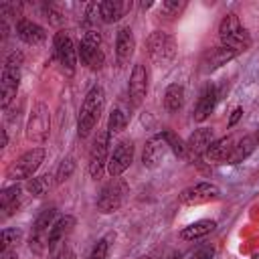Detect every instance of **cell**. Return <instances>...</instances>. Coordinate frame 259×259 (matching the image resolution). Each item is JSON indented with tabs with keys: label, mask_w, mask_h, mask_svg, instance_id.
Segmentation results:
<instances>
[{
	"label": "cell",
	"mask_w": 259,
	"mask_h": 259,
	"mask_svg": "<svg viewBox=\"0 0 259 259\" xmlns=\"http://www.w3.org/2000/svg\"><path fill=\"white\" fill-rule=\"evenodd\" d=\"M241 115H243V109H241V107H235L233 113H231V117H229V127H233V125L241 119Z\"/></svg>",
	"instance_id": "d590c367"
},
{
	"label": "cell",
	"mask_w": 259,
	"mask_h": 259,
	"mask_svg": "<svg viewBox=\"0 0 259 259\" xmlns=\"http://www.w3.org/2000/svg\"><path fill=\"white\" fill-rule=\"evenodd\" d=\"M217 99H219V91H217L214 85L208 83V85L200 91L198 101H196V105H194V113H192L194 121H204V119L210 115V111L214 109Z\"/></svg>",
	"instance_id": "e0dca14e"
},
{
	"label": "cell",
	"mask_w": 259,
	"mask_h": 259,
	"mask_svg": "<svg viewBox=\"0 0 259 259\" xmlns=\"http://www.w3.org/2000/svg\"><path fill=\"white\" fill-rule=\"evenodd\" d=\"M51 176L49 174H42V176H36V178H30L26 180V190L32 194V196H42L49 192L51 188Z\"/></svg>",
	"instance_id": "f1b7e54d"
},
{
	"label": "cell",
	"mask_w": 259,
	"mask_h": 259,
	"mask_svg": "<svg viewBox=\"0 0 259 259\" xmlns=\"http://www.w3.org/2000/svg\"><path fill=\"white\" fill-rule=\"evenodd\" d=\"M233 57H237V53H235L233 49H229V47H225V45H221V47H212V49H208V51L202 55L200 71H202V73H210V71L219 69L221 65L229 63Z\"/></svg>",
	"instance_id": "2e32d148"
},
{
	"label": "cell",
	"mask_w": 259,
	"mask_h": 259,
	"mask_svg": "<svg viewBox=\"0 0 259 259\" xmlns=\"http://www.w3.org/2000/svg\"><path fill=\"white\" fill-rule=\"evenodd\" d=\"M212 257H214V249L210 245H198L186 255H182V259H212Z\"/></svg>",
	"instance_id": "1f68e13d"
},
{
	"label": "cell",
	"mask_w": 259,
	"mask_h": 259,
	"mask_svg": "<svg viewBox=\"0 0 259 259\" xmlns=\"http://www.w3.org/2000/svg\"><path fill=\"white\" fill-rule=\"evenodd\" d=\"M20 204V186L14 184L10 188H4L0 194V206L4 210V217H10Z\"/></svg>",
	"instance_id": "484cf974"
},
{
	"label": "cell",
	"mask_w": 259,
	"mask_h": 259,
	"mask_svg": "<svg viewBox=\"0 0 259 259\" xmlns=\"http://www.w3.org/2000/svg\"><path fill=\"white\" fill-rule=\"evenodd\" d=\"M22 53L14 51L6 57L4 67H2V81H0V103L2 107H8L10 101L16 97L18 93V85H20V69H22Z\"/></svg>",
	"instance_id": "7a4b0ae2"
},
{
	"label": "cell",
	"mask_w": 259,
	"mask_h": 259,
	"mask_svg": "<svg viewBox=\"0 0 259 259\" xmlns=\"http://www.w3.org/2000/svg\"><path fill=\"white\" fill-rule=\"evenodd\" d=\"M251 259H259V253H255V255H253V257H251Z\"/></svg>",
	"instance_id": "b9f144b4"
},
{
	"label": "cell",
	"mask_w": 259,
	"mask_h": 259,
	"mask_svg": "<svg viewBox=\"0 0 259 259\" xmlns=\"http://www.w3.org/2000/svg\"><path fill=\"white\" fill-rule=\"evenodd\" d=\"M255 140L259 142V127H257V134H255Z\"/></svg>",
	"instance_id": "60d3db41"
},
{
	"label": "cell",
	"mask_w": 259,
	"mask_h": 259,
	"mask_svg": "<svg viewBox=\"0 0 259 259\" xmlns=\"http://www.w3.org/2000/svg\"><path fill=\"white\" fill-rule=\"evenodd\" d=\"M75 225H77V221H75V217H71V214H65V217L57 219V221H55V225H53V227H51V231H49L47 247H49L51 251H57V247L65 245V239L73 233Z\"/></svg>",
	"instance_id": "4fadbf2b"
},
{
	"label": "cell",
	"mask_w": 259,
	"mask_h": 259,
	"mask_svg": "<svg viewBox=\"0 0 259 259\" xmlns=\"http://www.w3.org/2000/svg\"><path fill=\"white\" fill-rule=\"evenodd\" d=\"M77 57L81 61V65L89 67V69H101L105 63V55L101 51V34L97 30H87L77 47Z\"/></svg>",
	"instance_id": "5b68a950"
},
{
	"label": "cell",
	"mask_w": 259,
	"mask_h": 259,
	"mask_svg": "<svg viewBox=\"0 0 259 259\" xmlns=\"http://www.w3.org/2000/svg\"><path fill=\"white\" fill-rule=\"evenodd\" d=\"M6 142H8V134L6 130H2V146H6Z\"/></svg>",
	"instance_id": "f35d334b"
},
{
	"label": "cell",
	"mask_w": 259,
	"mask_h": 259,
	"mask_svg": "<svg viewBox=\"0 0 259 259\" xmlns=\"http://www.w3.org/2000/svg\"><path fill=\"white\" fill-rule=\"evenodd\" d=\"M253 150H255V138L245 136L241 142L235 144V150H233V154H231V158H229V164H239V162H243L245 158H249V156L253 154Z\"/></svg>",
	"instance_id": "4316f807"
},
{
	"label": "cell",
	"mask_w": 259,
	"mask_h": 259,
	"mask_svg": "<svg viewBox=\"0 0 259 259\" xmlns=\"http://www.w3.org/2000/svg\"><path fill=\"white\" fill-rule=\"evenodd\" d=\"M20 237H22V233H20L18 229H4V231L0 233V245H2V251H4V249H10L12 245H16V243L20 241Z\"/></svg>",
	"instance_id": "4dcf8cb0"
},
{
	"label": "cell",
	"mask_w": 259,
	"mask_h": 259,
	"mask_svg": "<svg viewBox=\"0 0 259 259\" xmlns=\"http://www.w3.org/2000/svg\"><path fill=\"white\" fill-rule=\"evenodd\" d=\"M130 101L134 105H140L148 93V71L144 65H136L132 75H130V85H127Z\"/></svg>",
	"instance_id": "9a60e30c"
},
{
	"label": "cell",
	"mask_w": 259,
	"mask_h": 259,
	"mask_svg": "<svg viewBox=\"0 0 259 259\" xmlns=\"http://www.w3.org/2000/svg\"><path fill=\"white\" fill-rule=\"evenodd\" d=\"M103 105H105V93L99 85H93L79 109V117H77V134L81 138H87L91 134V130L95 127V123L99 121L101 113H103Z\"/></svg>",
	"instance_id": "6da1fadb"
},
{
	"label": "cell",
	"mask_w": 259,
	"mask_h": 259,
	"mask_svg": "<svg viewBox=\"0 0 259 259\" xmlns=\"http://www.w3.org/2000/svg\"><path fill=\"white\" fill-rule=\"evenodd\" d=\"M125 125H127V113L121 107L111 109L109 119H107V132L109 134H119V132L125 130Z\"/></svg>",
	"instance_id": "83f0119b"
},
{
	"label": "cell",
	"mask_w": 259,
	"mask_h": 259,
	"mask_svg": "<svg viewBox=\"0 0 259 259\" xmlns=\"http://www.w3.org/2000/svg\"><path fill=\"white\" fill-rule=\"evenodd\" d=\"M212 142H214L212 130L210 127H198V130H194L190 134V138H188L186 144H188V150H190L192 158H198V156H202V154L208 152V148H210Z\"/></svg>",
	"instance_id": "ac0fdd59"
},
{
	"label": "cell",
	"mask_w": 259,
	"mask_h": 259,
	"mask_svg": "<svg viewBox=\"0 0 259 259\" xmlns=\"http://www.w3.org/2000/svg\"><path fill=\"white\" fill-rule=\"evenodd\" d=\"M219 36H221V42L229 49H233L237 55L247 51L251 47V36L247 32V28L241 24L239 16L237 14H227L221 24H219Z\"/></svg>",
	"instance_id": "3957f363"
},
{
	"label": "cell",
	"mask_w": 259,
	"mask_h": 259,
	"mask_svg": "<svg viewBox=\"0 0 259 259\" xmlns=\"http://www.w3.org/2000/svg\"><path fill=\"white\" fill-rule=\"evenodd\" d=\"M235 150V138L233 136H225V138H219L210 144L208 152H206V158L210 162H229L231 154Z\"/></svg>",
	"instance_id": "7402d4cb"
},
{
	"label": "cell",
	"mask_w": 259,
	"mask_h": 259,
	"mask_svg": "<svg viewBox=\"0 0 259 259\" xmlns=\"http://www.w3.org/2000/svg\"><path fill=\"white\" fill-rule=\"evenodd\" d=\"M130 194V186L125 180H121L119 176L117 178H111L107 184H103L99 196H97V210L99 212H115L121 208V204L125 202Z\"/></svg>",
	"instance_id": "277c9868"
},
{
	"label": "cell",
	"mask_w": 259,
	"mask_h": 259,
	"mask_svg": "<svg viewBox=\"0 0 259 259\" xmlns=\"http://www.w3.org/2000/svg\"><path fill=\"white\" fill-rule=\"evenodd\" d=\"M109 138L111 134L107 130L99 132L91 144V150H89V174L91 178H101L103 174V168L109 160Z\"/></svg>",
	"instance_id": "9c48e42d"
},
{
	"label": "cell",
	"mask_w": 259,
	"mask_h": 259,
	"mask_svg": "<svg viewBox=\"0 0 259 259\" xmlns=\"http://www.w3.org/2000/svg\"><path fill=\"white\" fill-rule=\"evenodd\" d=\"M130 8H132V2L103 0V2H99V18H101L105 24H111V22L119 20Z\"/></svg>",
	"instance_id": "44dd1931"
},
{
	"label": "cell",
	"mask_w": 259,
	"mask_h": 259,
	"mask_svg": "<svg viewBox=\"0 0 259 259\" xmlns=\"http://www.w3.org/2000/svg\"><path fill=\"white\" fill-rule=\"evenodd\" d=\"M162 138L166 140V144L174 152V156H178L180 160H192V154L188 150V144H184L172 130H162Z\"/></svg>",
	"instance_id": "d4e9b609"
},
{
	"label": "cell",
	"mask_w": 259,
	"mask_h": 259,
	"mask_svg": "<svg viewBox=\"0 0 259 259\" xmlns=\"http://www.w3.org/2000/svg\"><path fill=\"white\" fill-rule=\"evenodd\" d=\"M168 150H170V148H168L166 140L162 138V134L152 136V138L146 142L144 152H142V162H144V166H146V168H156V166L164 160V156H166Z\"/></svg>",
	"instance_id": "5bb4252c"
},
{
	"label": "cell",
	"mask_w": 259,
	"mask_h": 259,
	"mask_svg": "<svg viewBox=\"0 0 259 259\" xmlns=\"http://www.w3.org/2000/svg\"><path fill=\"white\" fill-rule=\"evenodd\" d=\"M184 105V87L178 85V83H172L166 87V93H164V107L166 111L170 113H176L180 111Z\"/></svg>",
	"instance_id": "cb8c5ba5"
},
{
	"label": "cell",
	"mask_w": 259,
	"mask_h": 259,
	"mask_svg": "<svg viewBox=\"0 0 259 259\" xmlns=\"http://www.w3.org/2000/svg\"><path fill=\"white\" fill-rule=\"evenodd\" d=\"M55 259H75V253L71 251V247H65V245H61L59 253H55Z\"/></svg>",
	"instance_id": "e575fe53"
},
{
	"label": "cell",
	"mask_w": 259,
	"mask_h": 259,
	"mask_svg": "<svg viewBox=\"0 0 259 259\" xmlns=\"http://www.w3.org/2000/svg\"><path fill=\"white\" fill-rule=\"evenodd\" d=\"M140 259H160V257H156V255H144V257H140Z\"/></svg>",
	"instance_id": "ab89813d"
},
{
	"label": "cell",
	"mask_w": 259,
	"mask_h": 259,
	"mask_svg": "<svg viewBox=\"0 0 259 259\" xmlns=\"http://www.w3.org/2000/svg\"><path fill=\"white\" fill-rule=\"evenodd\" d=\"M134 49H136V38H134V32L130 26H123L119 28L117 32V38H115V55H117V63L123 65L132 59L134 55Z\"/></svg>",
	"instance_id": "ffe728a7"
},
{
	"label": "cell",
	"mask_w": 259,
	"mask_h": 259,
	"mask_svg": "<svg viewBox=\"0 0 259 259\" xmlns=\"http://www.w3.org/2000/svg\"><path fill=\"white\" fill-rule=\"evenodd\" d=\"M166 259H182V253H176V251H172V253H170Z\"/></svg>",
	"instance_id": "74e56055"
},
{
	"label": "cell",
	"mask_w": 259,
	"mask_h": 259,
	"mask_svg": "<svg viewBox=\"0 0 259 259\" xmlns=\"http://www.w3.org/2000/svg\"><path fill=\"white\" fill-rule=\"evenodd\" d=\"M16 34L20 40H24L26 45H40L45 38H47V32L40 24L32 22V20H26V18H20L16 22Z\"/></svg>",
	"instance_id": "d6986e66"
},
{
	"label": "cell",
	"mask_w": 259,
	"mask_h": 259,
	"mask_svg": "<svg viewBox=\"0 0 259 259\" xmlns=\"http://www.w3.org/2000/svg\"><path fill=\"white\" fill-rule=\"evenodd\" d=\"M45 160V150L42 148H32L24 152L20 158H16L10 168H8V178L12 180H30V176L40 168Z\"/></svg>",
	"instance_id": "ba28073f"
},
{
	"label": "cell",
	"mask_w": 259,
	"mask_h": 259,
	"mask_svg": "<svg viewBox=\"0 0 259 259\" xmlns=\"http://www.w3.org/2000/svg\"><path fill=\"white\" fill-rule=\"evenodd\" d=\"M55 55H57L63 71L67 75H73L75 67H77V49L65 30H59L55 34Z\"/></svg>",
	"instance_id": "8fae6325"
},
{
	"label": "cell",
	"mask_w": 259,
	"mask_h": 259,
	"mask_svg": "<svg viewBox=\"0 0 259 259\" xmlns=\"http://www.w3.org/2000/svg\"><path fill=\"white\" fill-rule=\"evenodd\" d=\"M75 172V160L71 156H67L65 160H61L59 168H57V182H65L67 178H71V174Z\"/></svg>",
	"instance_id": "f546056e"
},
{
	"label": "cell",
	"mask_w": 259,
	"mask_h": 259,
	"mask_svg": "<svg viewBox=\"0 0 259 259\" xmlns=\"http://www.w3.org/2000/svg\"><path fill=\"white\" fill-rule=\"evenodd\" d=\"M0 259H16V251L14 249H4L2 255H0Z\"/></svg>",
	"instance_id": "8d00e7d4"
},
{
	"label": "cell",
	"mask_w": 259,
	"mask_h": 259,
	"mask_svg": "<svg viewBox=\"0 0 259 259\" xmlns=\"http://www.w3.org/2000/svg\"><path fill=\"white\" fill-rule=\"evenodd\" d=\"M221 196V190L219 186L210 184V182H198L194 186H188L180 192L178 200L180 204H186V206H196V204H204V202H210V200H217Z\"/></svg>",
	"instance_id": "30bf717a"
},
{
	"label": "cell",
	"mask_w": 259,
	"mask_h": 259,
	"mask_svg": "<svg viewBox=\"0 0 259 259\" xmlns=\"http://www.w3.org/2000/svg\"><path fill=\"white\" fill-rule=\"evenodd\" d=\"M146 53L148 57L158 63V65H166L174 59L176 55V40L172 34L162 32V30H154L148 40H146Z\"/></svg>",
	"instance_id": "8992f818"
},
{
	"label": "cell",
	"mask_w": 259,
	"mask_h": 259,
	"mask_svg": "<svg viewBox=\"0 0 259 259\" xmlns=\"http://www.w3.org/2000/svg\"><path fill=\"white\" fill-rule=\"evenodd\" d=\"M214 229H217V223H214V221L202 219V221H196V223L184 227V229L180 231V237H182L184 241H196V239H202V237L210 235Z\"/></svg>",
	"instance_id": "603a6c76"
},
{
	"label": "cell",
	"mask_w": 259,
	"mask_h": 259,
	"mask_svg": "<svg viewBox=\"0 0 259 259\" xmlns=\"http://www.w3.org/2000/svg\"><path fill=\"white\" fill-rule=\"evenodd\" d=\"M132 160H134V144L132 142H119L107 160V172L111 174V178L121 176L130 168Z\"/></svg>",
	"instance_id": "7c38bea8"
},
{
	"label": "cell",
	"mask_w": 259,
	"mask_h": 259,
	"mask_svg": "<svg viewBox=\"0 0 259 259\" xmlns=\"http://www.w3.org/2000/svg\"><path fill=\"white\" fill-rule=\"evenodd\" d=\"M107 251H109V237H103L93 245V249L89 253V259H105Z\"/></svg>",
	"instance_id": "d6a6232c"
},
{
	"label": "cell",
	"mask_w": 259,
	"mask_h": 259,
	"mask_svg": "<svg viewBox=\"0 0 259 259\" xmlns=\"http://www.w3.org/2000/svg\"><path fill=\"white\" fill-rule=\"evenodd\" d=\"M51 134V115L45 103H34L26 121V140L32 144H45Z\"/></svg>",
	"instance_id": "52a82bcc"
},
{
	"label": "cell",
	"mask_w": 259,
	"mask_h": 259,
	"mask_svg": "<svg viewBox=\"0 0 259 259\" xmlns=\"http://www.w3.org/2000/svg\"><path fill=\"white\" fill-rule=\"evenodd\" d=\"M182 8H184V2H178V0H174V2H162V12H166L168 16H176Z\"/></svg>",
	"instance_id": "836d02e7"
}]
</instances>
